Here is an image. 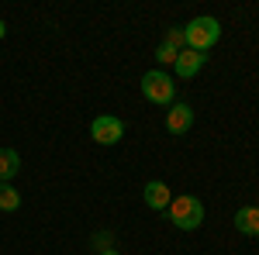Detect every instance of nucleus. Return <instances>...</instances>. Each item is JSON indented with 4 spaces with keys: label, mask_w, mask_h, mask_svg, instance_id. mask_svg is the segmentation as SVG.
Listing matches in <instances>:
<instances>
[{
    "label": "nucleus",
    "mask_w": 259,
    "mask_h": 255,
    "mask_svg": "<svg viewBox=\"0 0 259 255\" xmlns=\"http://www.w3.org/2000/svg\"><path fill=\"white\" fill-rule=\"evenodd\" d=\"M177 56H180V52H177V48H169L166 41H162L159 48H156V59H159L162 66H166V62H177Z\"/></svg>",
    "instance_id": "nucleus-12"
},
{
    "label": "nucleus",
    "mask_w": 259,
    "mask_h": 255,
    "mask_svg": "<svg viewBox=\"0 0 259 255\" xmlns=\"http://www.w3.org/2000/svg\"><path fill=\"white\" fill-rule=\"evenodd\" d=\"M139 86H142V97L149 100V104H159V107H173L177 104V83H173V76H166L162 69L145 73Z\"/></svg>",
    "instance_id": "nucleus-3"
},
{
    "label": "nucleus",
    "mask_w": 259,
    "mask_h": 255,
    "mask_svg": "<svg viewBox=\"0 0 259 255\" xmlns=\"http://www.w3.org/2000/svg\"><path fill=\"white\" fill-rule=\"evenodd\" d=\"M235 228H239L242 235L259 238V207H239L235 211Z\"/></svg>",
    "instance_id": "nucleus-8"
},
{
    "label": "nucleus",
    "mask_w": 259,
    "mask_h": 255,
    "mask_svg": "<svg viewBox=\"0 0 259 255\" xmlns=\"http://www.w3.org/2000/svg\"><path fill=\"white\" fill-rule=\"evenodd\" d=\"M100 255H118V252H114V248H104V252H100Z\"/></svg>",
    "instance_id": "nucleus-14"
},
{
    "label": "nucleus",
    "mask_w": 259,
    "mask_h": 255,
    "mask_svg": "<svg viewBox=\"0 0 259 255\" xmlns=\"http://www.w3.org/2000/svg\"><path fill=\"white\" fill-rule=\"evenodd\" d=\"M256 207H259V203H256Z\"/></svg>",
    "instance_id": "nucleus-15"
},
{
    "label": "nucleus",
    "mask_w": 259,
    "mask_h": 255,
    "mask_svg": "<svg viewBox=\"0 0 259 255\" xmlns=\"http://www.w3.org/2000/svg\"><path fill=\"white\" fill-rule=\"evenodd\" d=\"M183 38H187V48H194V52H211L221 38V24L214 18H194L187 28H183Z\"/></svg>",
    "instance_id": "nucleus-2"
},
{
    "label": "nucleus",
    "mask_w": 259,
    "mask_h": 255,
    "mask_svg": "<svg viewBox=\"0 0 259 255\" xmlns=\"http://www.w3.org/2000/svg\"><path fill=\"white\" fill-rule=\"evenodd\" d=\"M21 207V193L11 183H0V211H18Z\"/></svg>",
    "instance_id": "nucleus-10"
},
{
    "label": "nucleus",
    "mask_w": 259,
    "mask_h": 255,
    "mask_svg": "<svg viewBox=\"0 0 259 255\" xmlns=\"http://www.w3.org/2000/svg\"><path fill=\"white\" fill-rule=\"evenodd\" d=\"M145 203L152 207V211H166L169 207V200H173V193H169V186L166 183H159V179H152V183H145Z\"/></svg>",
    "instance_id": "nucleus-7"
},
{
    "label": "nucleus",
    "mask_w": 259,
    "mask_h": 255,
    "mask_svg": "<svg viewBox=\"0 0 259 255\" xmlns=\"http://www.w3.org/2000/svg\"><path fill=\"white\" fill-rule=\"evenodd\" d=\"M166 214L173 221V228H180V231H197L200 224H204V203L190 193H180V196L169 200Z\"/></svg>",
    "instance_id": "nucleus-1"
},
{
    "label": "nucleus",
    "mask_w": 259,
    "mask_h": 255,
    "mask_svg": "<svg viewBox=\"0 0 259 255\" xmlns=\"http://www.w3.org/2000/svg\"><path fill=\"white\" fill-rule=\"evenodd\" d=\"M4 35H7V24H4V21H0V38H4Z\"/></svg>",
    "instance_id": "nucleus-13"
},
{
    "label": "nucleus",
    "mask_w": 259,
    "mask_h": 255,
    "mask_svg": "<svg viewBox=\"0 0 259 255\" xmlns=\"http://www.w3.org/2000/svg\"><path fill=\"white\" fill-rule=\"evenodd\" d=\"M21 169V156L14 148H0V183H7V179H14Z\"/></svg>",
    "instance_id": "nucleus-9"
},
{
    "label": "nucleus",
    "mask_w": 259,
    "mask_h": 255,
    "mask_svg": "<svg viewBox=\"0 0 259 255\" xmlns=\"http://www.w3.org/2000/svg\"><path fill=\"white\" fill-rule=\"evenodd\" d=\"M166 45H169V48H177V52H183V48H187L183 28H166Z\"/></svg>",
    "instance_id": "nucleus-11"
},
{
    "label": "nucleus",
    "mask_w": 259,
    "mask_h": 255,
    "mask_svg": "<svg viewBox=\"0 0 259 255\" xmlns=\"http://www.w3.org/2000/svg\"><path fill=\"white\" fill-rule=\"evenodd\" d=\"M204 62H207V56H204V52L183 48V52L177 56V62H173V69H177L180 79H190V76H197L200 69H204Z\"/></svg>",
    "instance_id": "nucleus-6"
},
{
    "label": "nucleus",
    "mask_w": 259,
    "mask_h": 255,
    "mask_svg": "<svg viewBox=\"0 0 259 255\" xmlns=\"http://www.w3.org/2000/svg\"><path fill=\"white\" fill-rule=\"evenodd\" d=\"M90 138H94L97 145H118L121 138H124V121L114 118V114H100V118H94V124H90Z\"/></svg>",
    "instance_id": "nucleus-4"
},
{
    "label": "nucleus",
    "mask_w": 259,
    "mask_h": 255,
    "mask_svg": "<svg viewBox=\"0 0 259 255\" xmlns=\"http://www.w3.org/2000/svg\"><path fill=\"white\" fill-rule=\"evenodd\" d=\"M194 128V107L190 104H173L166 111V131L169 135H187Z\"/></svg>",
    "instance_id": "nucleus-5"
}]
</instances>
